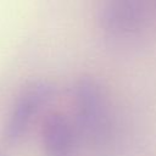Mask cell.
<instances>
[{
  "instance_id": "obj_1",
  "label": "cell",
  "mask_w": 156,
  "mask_h": 156,
  "mask_svg": "<svg viewBox=\"0 0 156 156\" xmlns=\"http://www.w3.org/2000/svg\"><path fill=\"white\" fill-rule=\"evenodd\" d=\"M76 129L79 140L94 156H111L113 151L112 121L106 96L100 84L89 76L74 87Z\"/></svg>"
},
{
  "instance_id": "obj_2",
  "label": "cell",
  "mask_w": 156,
  "mask_h": 156,
  "mask_svg": "<svg viewBox=\"0 0 156 156\" xmlns=\"http://www.w3.org/2000/svg\"><path fill=\"white\" fill-rule=\"evenodd\" d=\"M54 87L43 80L28 84L18 94L2 129V138L7 145L20 144L29 132L35 117L51 100Z\"/></svg>"
},
{
  "instance_id": "obj_3",
  "label": "cell",
  "mask_w": 156,
  "mask_h": 156,
  "mask_svg": "<svg viewBox=\"0 0 156 156\" xmlns=\"http://www.w3.org/2000/svg\"><path fill=\"white\" fill-rule=\"evenodd\" d=\"M41 149L44 156H78L79 136L76 126L61 112H49L41 123Z\"/></svg>"
},
{
  "instance_id": "obj_4",
  "label": "cell",
  "mask_w": 156,
  "mask_h": 156,
  "mask_svg": "<svg viewBox=\"0 0 156 156\" xmlns=\"http://www.w3.org/2000/svg\"><path fill=\"white\" fill-rule=\"evenodd\" d=\"M134 17L135 13L132 5L124 1H119L110 6V9L106 11L105 21L110 30L123 32V30H128L132 27L134 22Z\"/></svg>"
},
{
  "instance_id": "obj_5",
  "label": "cell",
  "mask_w": 156,
  "mask_h": 156,
  "mask_svg": "<svg viewBox=\"0 0 156 156\" xmlns=\"http://www.w3.org/2000/svg\"><path fill=\"white\" fill-rule=\"evenodd\" d=\"M0 156H6V154H5L4 150H1V149H0Z\"/></svg>"
}]
</instances>
